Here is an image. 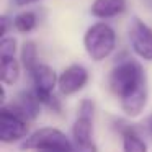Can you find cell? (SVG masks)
<instances>
[{
  "mask_svg": "<svg viewBox=\"0 0 152 152\" xmlns=\"http://www.w3.org/2000/svg\"><path fill=\"white\" fill-rule=\"evenodd\" d=\"M17 51V41L15 38L5 36L0 41V56H15Z\"/></svg>",
  "mask_w": 152,
  "mask_h": 152,
  "instance_id": "cell-15",
  "label": "cell"
},
{
  "mask_svg": "<svg viewBox=\"0 0 152 152\" xmlns=\"http://www.w3.org/2000/svg\"><path fill=\"white\" fill-rule=\"evenodd\" d=\"M15 28L20 33H30L34 26H36V15L33 12H26V13H20L13 21H12Z\"/></svg>",
  "mask_w": 152,
  "mask_h": 152,
  "instance_id": "cell-14",
  "label": "cell"
},
{
  "mask_svg": "<svg viewBox=\"0 0 152 152\" xmlns=\"http://www.w3.org/2000/svg\"><path fill=\"white\" fill-rule=\"evenodd\" d=\"M33 2H38V0H15V5H18V7H25V5L33 4Z\"/></svg>",
  "mask_w": 152,
  "mask_h": 152,
  "instance_id": "cell-17",
  "label": "cell"
},
{
  "mask_svg": "<svg viewBox=\"0 0 152 152\" xmlns=\"http://www.w3.org/2000/svg\"><path fill=\"white\" fill-rule=\"evenodd\" d=\"M2 23H0V38H5L7 36V31H8V25H10V20H8L7 17H2Z\"/></svg>",
  "mask_w": 152,
  "mask_h": 152,
  "instance_id": "cell-16",
  "label": "cell"
},
{
  "mask_svg": "<svg viewBox=\"0 0 152 152\" xmlns=\"http://www.w3.org/2000/svg\"><path fill=\"white\" fill-rule=\"evenodd\" d=\"M149 126H151V131H152V116H151V121H149Z\"/></svg>",
  "mask_w": 152,
  "mask_h": 152,
  "instance_id": "cell-18",
  "label": "cell"
},
{
  "mask_svg": "<svg viewBox=\"0 0 152 152\" xmlns=\"http://www.w3.org/2000/svg\"><path fill=\"white\" fill-rule=\"evenodd\" d=\"M83 44L93 61H103L115 51L116 34L111 26L105 23H96L87 30Z\"/></svg>",
  "mask_w": 152,
  "mask_h": 152,
  "instance_id": "cell-3",
  "label": "cell"
},
{
  "mask_svg": "<svg viewBox=\"0 0 152 152\" xmlns=\"http://www.w3.org/2000/svg\"><path fill=\"white\" fill-rule=\"evenodd\" d=\"M36 152H54V151H36Z\"/></svg>",
  "mask_w": 152,
  "mask_h": 152,
  "instance_id": "cell-19",
  "label": "cell"
},
{
  "mask_svg": "<svg viewBox=\"0 0 152 152\" xmlns=\"http://www.w3.org/2000/svg\"><path fill=\"white\" fill-rule=\"evenodd\" d=\"M129 41L132 51L144 61H152V30L139 18H132L129 23Z\"/></svg>",
  "mask_w": 152,
  "mask_h": 152,
  "instance_id": "cell-7",
  "label": "cell"
},
{
  "mask_svg": "<svg viewBox=\"0 0 152 152\" xmlns=\"http://www.w3.org/2000/svg\"><path fill=\"white\" fill-rule=\"evenodd\" d=\"M21 64L26 69V72L30 74L34 67L38 66V51H36V44L31 43V41H26L21 48Z\"/></svg>",
  "mask_w": 152,
  "mask_h": 152,
  "instance_id": "cell-13",
  "label": "cell"
},
{
  "mask_svg": "<svg viewBox=\"0 0 152 152\" xmlns=\"http://www.w3.org/2000/svg\"><path fill=\"white\" fill-rule=\"evenodd\" d=\"M41 105H43V103L38 100V96L34 92H21L10 106L15 111L20 113L25 119L33 121V119H36L38 116H39Z\"/></svg>",
  "mask_w": 152,
  "mask_h": 152,
  "instance_id": "cell-9",
  "label": "cell"
},
{
  "mask_svg": "<svg viewBox=\"0 0 152 152\" xmlns=\"http://www.w3.org/2000/svg\"><path fill=\"white\" fill-rule=\"evenodd\" d=\"M23 151H54L75 152L74 142L57 128H41L21 142Z\"/></svg>",
  "mask_w": 152,
  "mask_h": 152,
  "instance_id": "cell-2",
  "label": "cell"
},
{
  "mask_svg": "<svg viewBox=\"0 0 152 152\" xmlns=\"http://www.w3.org/2000/svg\"><path fill=\"white\" fill-rule=\"evenodd\" d=\"M110 90L119 98L126 115L139 116L147 105V79L142 66L132 59L118 64L110 74Z\"/></svg>",
  "mask_w": 152,
  "mask_h": 152,
  "instance_id": "cell-1",
  "label": "cell"
},
{
  "mask_svg": "<svg viewBox=\"0 0 152 152\" xmlns=\"http://www.w3.org/2000/svg\"><path fill=\"white\" fill-rule=\"evenodd\" d=\"M126 10V0H95L92 5V15L98 18H111Z\"/></svg>",
  "mask_w": 152,
  "mask_h": 152,
  "instance_id": "cell-10",
  "label": "cell"
},
{
  "mask_svg": "<svg viewBox=\"0 0 152 152\" xmlns=\"http://www.w3.org/2000/svg\"><path fill=\"white\" fill-rule=\"evenodd\" d=\"M87 82H88V72H87V69L83 66L74 64V66L67 67L59 75L57 87H59V92L62 95L69 96V95L77 93L79 90H82Z\"/></svg>",
  "mask_w": 152,
  "mask_h": 152,
  "instance_id": "cell-8",
  "label": "cell"
},
{
  "mask_svg": "<svg viewBox=\"0 0 152 152\" xmlns=\"http://www.w3.org/2000/svg\"><path fill=\"white\" fill-rule=\"evenodd\" d=\"M31 79H33V92L36 93L38 100L43 105H46L48 108H51L53 111H61V103L59 100L54 96V88H56L59 77L56 75L53 69L46 64H38L33 70L30 72Z\"/></svg>",
  "mask_w": 152,
  "mask_h": 152,
  "instance_id": "cell-5",
  "label": "cell"
},
{
  "mask_svg": "<svg viewBox=\"0 0 152 152\" xmlns=\"http://www.w3.org/2000/svg\"><path fill=\"white\" fill-rule=\"evenodd\" d=\"M28 137V119H25L12 106L2 105L0 108V141L12 144Z\"/></svg>",
  "mask_w": 152,
  "mask_h": 152,
  "instance_id": "cell-6",
  "label": "cell"
},
{
  "mask_svg": "<svg viewBox=\"0 0 152 152\" xmlns=\"http://www.w3.org/2000/svg\"><path fill=\"white\" fill-rule=\"evenodd\" d=\"M2 64V82L4 85H13L20 79V64L15 56H0Z\"/></svg>",
  "mask_w": 152,
  "mask_h": 152,
  "instance_id": "cell-11",
  "label": "cell"
},
{
  "mask_svg": "<svg viewBox=\"0 0 152 152\" xmlns=\"http://www.w3.org/2000/svg\"><path fill=\"white\" fill-rule=\"evenodd\" d=\"M123 152H147V145L132 128L123 129Z\"/></svg>",
  "mask_w": 152,
  "mask_h": 152,
  "instance_id": "cell-12",
  "label": "cell"
},
{
  "mask_svg": "<svg viewBox=\"0 0 152 152\" xmlns=\"http://www.w3.org/2000/svg\"><path fill=\"white\" fill-rule=\"evenodd\" d=\"M93 105L92 100H82L79 106V115L74 123L72 136L75 152H96V145L93 142Z\"/></svg>",
  "mask_w": 152,
  "mask_h": 152,
  "instance_id": "cell-4",
  "label": "cell"
}]
</instances>
